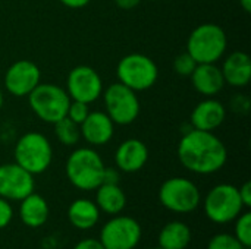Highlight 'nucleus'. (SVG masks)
<instances>
[{
    "label": "nucleus",
    "mask_w": 251,
    "mask_h": 249,
    "mask_svg": "<svg viewBox=\"0 0 251 249\" xmlns=\"http://www.w3.org/2000/svg\"><path fill=\"white\" fill-rule=\"evenodd\" d=\"M150 1H153V0H150Z\"/></svg>",
    "instance_id": "e433bc0d"
},
{
    "label": "nucleus",
    "mask_w": 251,
    "mask_h": 249,
    "mask_svg": "<svg viewBox=\"0 0 251 249\" xmlns=\"http://www.w3.org/2000/svg\"><path fill=\"white\" fill-rule=\"evenodd\" d=\"M15 163L32 176L44 173L53 161V147L49 138L40 132L24 134L15 145Z\"/></svg>",
    "instance_id": "20e7f679"
},
{
    "label": "nucleus",
    "mask_w": 251,
    "mask_h": 249,
    "mask_svg": "<svg viewBox=\"0 0 251 249\" xmlns=\"http://www.w3.org/2000/svg\"><path fill=\"white\" fill-rule=\"evenodd\" d=\"M226 119V107L224 103L213 97L201 100L191 112L190 123L191 128L199 131L215 132Z\"/></svg>",
    "instance_id": "4468645a"
},
{
    "label": "nucleus",
    "mask_w": 251,
    "mask_h": 249,
    "mask_svg": "<svg viewBox=\"0 0 251 249\" xmlns=\"http://www.w3.org/2000/svg\"><path fill=\"white\" fill-rule=\"evenodd\" d=\"M32 113L44 123H56L66 116L71 98L65 88L50 82H40L28 95Z\"/></svg>",
    "instance_id": "39448f33"
},
{
    "label": "nucleus",
    "mask_w": 251,
    "mask_h": 249,
    "mask_svg": "<svg viewBox=\"0 0 251 249\" xmlns=\"http://www.w3.org/2000/svg\"><path fill=\"white\" fill-rule=\"evenodd\" d=\"M104 112L115 125L126 126L134 123L141 112V104L137 92L121 82L110 84L103 90Z\"/></svg>",
    "instance_id": "0eeeda50"
},
{
    "label": "nucleus",
    "mask_w": 251,
    "mask_h": 249,
    "mask_svg": "<svg viewBox=\"0 0 251 249\" xmlns=\"http://www.w3.org/2000/svg\"><path fill=\"white\" fill-rule=\"evenodd\" d=\"M238 194L241 198V203L244 205V208H249L251 205V182L247 181L241 185V188H238Z\"/></svg>",
    "instance_id": "c756f323"
},
{
    "label": "nucleus",
    "mask_w": 251,
    "mask_h": 249,
    "mask_svg": "<svg viewBox=\"0 0 251 249\" xmlns=\"http://www.w3.org/2000/svg\"><path fill=\"white\" fill-rule=\"evenodd\" d=\"M149 161L147 145L137 138L125 139L115 151V164L119 172L135 173L140 172Z\"/></svg>",
    "instance_id": "dca6fc26"
},
{
    "label": "nucleus",
    "mask_w": 251,
    "mask_h": 249,
    "mask_svg": "<svg viewBox=\"0 0 251 249\" xmlns=\"http://www.w3.org/2000/svg\"><path fill=\"white\" fill-rule=\"evenodd\" d=\"M151 249H162V248H159V247H157V248H151Z\"/></svg>",
    "instance_id": "c9c22d12"
},
{
    "label": "nucleus",
    "mask_w": 251,
    "mask_h": 249,
    "mask_svg": "<svg viewBox=\"0 0 251 249\" xmlns=\"http://www.w3.org/2000/svg\"><path fill=\"white\" fill-rule=\"evenodd\" d=\"M225 84L234 88H244L251 81V59L246 51H234L225 57L221 68Z\"/></svg>",
    "instance_id": "a211bd4d"
},
{
    "label": "nucleus",
    "mask_w": 251,
    "mask_h": 249,
    "mask_svg": "<svg viewBox=\"0 0 251 249\" xmlns=\"http://www.w3.org/2000/svg\"><path fill=\"white\" fill-rule=\"evenodd\" d=\"M191 229L182 222H171L159 233V248L185 249L191 242Z\"/></svg>",
    "instance_id": "4be33fe9"
},
{
    "label": "nucleus",
    "mask_w": 251,
    "mask_h": 249,
    "mask_svg": "<svg viewBox=\"0 0 251 249\" xmlns=\"http://www.w3.org/2000/svg\"><path fill=\"white\" fill-rule=\"evenodd\" d=\"M53 125H54V135L60 144H63L66 147H74L79 142V139H81L79 125L72 122L69 117L65 116Z\"/></svg>",
    "instance_id": "5701e85b"
},
{
    "label": "nucleus",
    "mask_w": 251,
    "mask_h": 249,
    "mask_svg": "<svg viewBox=\"0 0 251 249\" xmlns=\"http://www.w3.org/2000/svg\"><path fill=\"white\" fill-rule=\"evenodd\" d=\"M190 78L194 90L204 97H215L225 87L222 70L216 63H197Z\"/></svg>",
    "instance_id": "f3484780"
},
{
    "label": "nucleus",
    "mask_w": 251,
    "mask_h": 249,
    "mask_svg": "<svg viewBox=\"0 0 251 249\" xmlns=\"http://www.w3.org/2000/svg\"><path fill=\"white\" fill-rule=\"evenodd\" d=\"M116 76L118 82L126 85L135 92L146 91L157 82L159 68L151 57L143 53H131L118 62Z\"/></svg>",
    "instance_id": "423d86ee"
},
{
    "label": "nucleus",
    "mask_w": 251,
    "mask_h": 249,
    "mask_svg": "<svg viewBox=\"0 0 251 249\" xmlns=\"http://www.w3.org/2000/svg\"><path fill=\"white\" fill-rule=\"evenodd\" d=\"M34 176L16 163L0 166V197L7 201H21L34 192Z\"/></svg>",
    "instance_id": "ddd939ff"
},
{
    "label": "nucleus",
    "mask_w": 251,
    "mask_h": 249,
    "mask_svg": "<svg viewBox=\"0 0 251 249\" xmlns=\"http://www.w3.org/2000/svg\"><path fill=\"white\" fill-rule=\"evenodd\" d=\"M244 210L238 188L231 183H219L213 186L204 198V213L207 219L216 225L234 222Z\"/></svg>",
    "instance_id": "1a4fd4ad"
},
{
    "label": "nucleus",
    "mask_w": 251,
    "mask_h": 249,
    "mask_svg": "<svg viewBox=\"0 0 251 249\" xmlns=\"http://www.w3.org/2000/svg\"><path fill=\"white\" fill-rule=\"evenodd\" d=\"M13 219V208L10 203L0 197V229H4Z\"/></svg>",
    "instance_id": "cd10ccee"
},
{
    "label": "nucleus",
    "mask_w": 251,
    "mask_h": 249,
    "mask_svg": "<svg viewBox=\"0 0 251 249\" xmlns=\"http://www.w3.org/2000/svg\"><path fill=\"white\" fill-rule=\"evenodd\" d=\"M103 79L99 72L87 65L72 68L66 78V92L71 100L91 104L103 94Z\"/></svg>",
    "instance_id": "9b49d317"
},
{
    "label": "nucleus",
    "mask_w": 251,
    "mask_h": 249,
    "mask_svg": "<svg viewBox=\"0 0 251 249\" xmlns=\"http://www.w3.org/2000/svg\"><path fill=\"white\" fill-rule=\"evenodd\" d=\"M121 181V175L118 169L113 167H104L103 172V182L101 183H110V185H119Z\"/></svg>",
    "instance_id": "c85d7f7f"
},
{
    "label": "nucleus",
    "mask_w": 251,
    "mask_h": 249,
    "mask_svg": "<svg viewBox=\"0 0 251 249\" xmlns=\"http://www.w3.org/2000/svg\"><path fill=\"white\" fill-rule=\"evenodd\" d=\"M3 106H4V94H3V90L0 88V110L3 109Z\"/></svg>",
    "instance_id": "f704fd0d"
},
{
    "label": "nucleus",
    "mask_w": 251,
    "mask_h": 249,
    "mask_svg": "<svg viewBox=\"0 0 251 249\" xmlns=\"http://www.w3.org/2000/svg\"><path fill=\"white\" fill-rule=\"evenodd\" d=\"M96 191L94 203L100 211L109 216H116L124 211L126 205V195L119 185L101 183Z\"/></svg>",
    "instance_id": "412c9836"
},
{
    "label": "nucleus",
    "mask_w": 251,
    "mask_h": 249,
    "mask_svg": "<svg viewBox=\"0 0 251 249\" xmlns=\"http://www.w3.org/2000/svg\"><path fill=\"white\" fill-rule=\"evenodd\" d=\"M74 249H104V247L101 245V242L99 239H94V238H87V239H82L79 241Z\"/></svg>",
    "instance_id": "7c9ffc66"
},
{
    "label": "nucleus",
    "mask_w": 251,
    "mask_h": 249,
    "mask_svg": "<svg viewBox=\"0 0 251 249\" xmlns=\"http://www.w3.org/2000/svg\"><path fill=\"white\" fill-rule=\"evenodd\" d=\"M19 203V219L25 226L35 229L41 227L47 222L50 216V208L47 201L40 194L32 192Z\"/></svg>",
    "instance_id": "6ab92c4d"
},
{
    "label": "nucleus",
    "mask_w": 251,
    "mask_h": 249,
    "mask_svg": "<svg viewBox=\"0 0 251 249\" xmlns=\"http://www.w3.org/2000/svg\"><path fill=\"white\" fill-rule=\"evenodd\" d=\"M81 138L91 147H103L115 135V123L106 112H90L79 125Z\"/></svg>",
    "instance_id": "2eb2a0df"
},
{
    "label": "nucleus",
    "mask_w": 251,
    "mask_h": 249,
    "mask_svg": "<svg viewBox=\"0 0 251 249\" xmlns=\"http://www.w3.org/2000/svg\"><path fill=\"white\" fill-rule=\"evenodd\" d=\"M41 82L40 68L26 59L16 60L4 72V88L15 97H28Z\"/></svg>",
    "instance_id": "f8f14e48"
},
{
    "label": "nucleus",
    "mask_w": 251,
    "mask_h": 249,
    "mask_svg": "<svg viewBox=\"0 0 251 249\" xmlns=\"http://www.w3.org/2000/svg\"><path fill=\"white\" fill-rule=\"evenodd\" d=\"M63 6L69 7V9H82L85 7L91 0H59Z\"/></svg>",
    "instance_id": "2f4dec72"
},
{
    "label": "nucleus",
    "mask_w": 251,
    "mask_h": 249,
    "mask_svg": "<svg viewBox=\"0 0 251 249\" xmlns=\"http://www.w3.org/2000/svg\"><path fill=\"white\" fill-rule=\"evenodd\" d=\"M115 3H116V6H118L119 9L129 10V9L137 7V6L141 3V0H115Z\"/></svg>",
    "instance_id": "473e14b6"
},
{
    "label": "nucleus",
    "mask_w": 251,
    "mask_h": 249,
    "mask_svg": "<svg viewBox=\"0 0 251 249\" xmlns=\"http://www.w3.org/2000/svg\"><path fill=\"white\" fill-rule=\"evenodd\" d=\"M141 226L129 216H113L100 232V242L104 249H134L141 241Z\"/></svg>",
    "instance_id": "9d476101"
},
{
    "label": "nucleus",
    "mask_w": 251,
    "mask_h": 249,
    "mask_svg": "<svg viewBox=\"0 0 251 249\" xmlns=\"http://www.w3.org/2000/svg\"><path fill=\"white\" fill-rule=\"evenodd\" d=\"M207 249H247L234 235L229 233H219L215 235L209 244Z\"/></svg>",
    "instance_id": "393cba45"
},
{
    "label": "nucleus",
    "mask_w": 251,
    "mask_h": 249,
    "mask_svg": "<svg viewBox=\"0 0 251 249\" xmlns=\"http://www.w3.org/2000/svg\"><path fill=\"white\" fill-rule=\"evenodd\" d=\"M88 113H90V104L76 101V100H71L68 112H66V117H69L76 125H81L84 122V119L88 116Z\"/></svg>",
    "instance_id": "bb28decb"
},
{
    "label": "nucleus",
    "mask_w": 251,
    "mask_h": 249,
    "mask_svg": "<svg viewBox=\"0 0 251 249\" xmlns=\"http://www.w3.org/2000/svg\"><path fill=\"white\" fill-rule=\"evenodd\" d=\"M104 163L100 154L91 147L75 148L65 166L66 178L79 191H96L103 182Z\"/></svg>",
    "instance_id": "f03ea898"
},
{
    "label": "nucleus",
    "mask_w": 251,
    "mask_h": 249,
    "mask_svg": "<svg viewBox=\"0 0 251 249\" xmlns=\"http://www.w3.org/2000/svg\"><path fill=\"white\" fill-rule=\"evenodd\" d=\"M176 154L181 164L196 175H213L219 172L228 160L226 145L215 132L194 128L181 136Z\"/></svg>",
    "instance_id": "f257e3e1"
},
{
    "label": "nucleus",
    "mask_w": 251,
    "mask_h": 249,
    "mask_svg": "<svg viewBox=\"0 0 251 249\" xmlns=\"http://www.w3.org/2000/svg\"><path fill=\"white\" fill-rule=\"evenodd\" d=\"M196 66H197V62L187 51L178 54L174 60V70L179 76H190L193 70L196 69Z\"/></svg>",
    "instance_id": "a878e982"
},
{
    "label": "nucleus",
    "mask_w": 251,
    "mask_h": 249,
    "mask_svg": "<svg viewBox=\"0 0 251 249\" xmlns=\"http://www.w3.org/2000/svg\"><path fill=\"white\" fill-rule=\"evenodd\" d=\"M160 204L176 214H188L199 208L201 194L197 185L187 178H171L159 189Z\"/></svg>",
    "instance_id": "6e6552de"
},
{
    "label": "nucleus",
    "mask_w": 251,
    "mask_h": 249,
    "mask_svg": "<svg viewBox=\"0 0 251 249\" xmlns=\"http://www.w3.org/2000/svg\"><path fill=\"white\" fill-rule=\"evenodd\" d=\"M235 232L234 236L249 249L251 247V213H241L235 220Z\"/></svg>",
    "instance_id": "b1692460"
},
{
    "label": "nucleus",
    "mask_w": 251,
    "mask_h": 249,
    "mask_svg": "<svg viewBox=\"0 0 251 249\" xmlns=\"http://www.w3.org/2000/svg\"><path fill=\"white\" fill-rule=\"evenodd\" d=\"M240 6L243 7V10L246 13H250L251 12V0H240Z\"/></svg>",
    "instance_id": "72a5a7b5"
},
{
    "label": "nucleus",
    "mask_w": 251,
    "mask_h": 249,
    "mask_svg": "<svg viewBox=\"0 0 251 249\" xmlns=\"http://www.w3.org/2000/svg\"><path fill=\"white\" fill-rule=\"evenodd\" d=\"M68 219L75 229L88 230L99 223L100 210L94 201H90L87 198H79L69 205Z\"/></svg>",
    "instance_id": "aec40b11"
},
{
    "label": "nucleus",
    "mask_w": 251,
    "mask_h": 249,
    "mask_svg": "<svg viewBox=\"0 0 251 249\" xmlns=\"http://www.w3.org/2000/svg\"><path fill=\"white\" fill-rule=\"evenodd\" d=\"M228 48V37L221 25L206 22L196 26L187 40V53L197 63H216Z\"/></svg>",
    "instance_id": "7ed1b4c3"
}]
</instances>
